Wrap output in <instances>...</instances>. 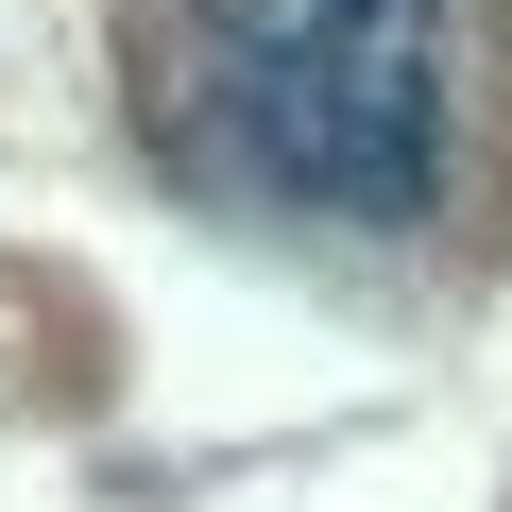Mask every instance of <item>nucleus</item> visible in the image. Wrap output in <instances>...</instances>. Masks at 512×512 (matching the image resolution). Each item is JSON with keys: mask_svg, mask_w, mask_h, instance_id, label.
<instances>
[{"mask_svg": "<svg viewBox=\"0 0 512 512\" xmlns=\"http://www.w3.org/2000/svg\"><path fill=\"white\" fill-rule=\"evenodd\" d=\"M222 103H239V171L274 205H308L342 239H410L444 205V103H461L444 86V0H359L325 52L222 69Z\"/></svg>", "mask_w": 512, "mask_h": 512, "instance_id": "f257e3e1", "label": "nucleus"}]
</instances>
